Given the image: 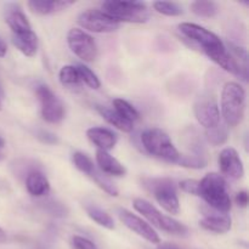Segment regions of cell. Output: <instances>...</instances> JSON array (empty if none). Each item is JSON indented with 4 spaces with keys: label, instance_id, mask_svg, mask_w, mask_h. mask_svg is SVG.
<instances>
[{
    "label": "cell",
    "instance_id": "obj_7",
    "mask_svg": "<svg viewBox=\"0 0 249 249\" xmlns=\"http://www.w3.org/2000/svg\"><path fill=\"white\" fill-rule=\"evenodd\" d=\"M143 186L153 194L156 201L160 207L172 215L180 213V202L178 198L177 189L170 179H145Z\"/></svg>",
    "mask_w": 249,
    "mask_h": 249
},
{
    "label": "cell",
    "instance_id": "obj_39",
    "mask_svg": "<svg viewBox=\"0 0 249 249\" xmlns=\"http://www.w3.org/2000/svg\"><path fill=\"white\" fill-rule=\"evenodd\" d=\"M4 158H5V155L1 152V151H0V162H1V160H4Z\"/></svg>",
    "mask_w": 249,
    "mask_h": 249
},
{
    "label": "cell",
    "instance_id": "obj_13",
    "mask_svg": "<svg viewBox=\"0 0 249 249\" xmlns=\"http://www.w3.org/2000/svg\"><path fill=\"white\" fill-rule=\"evenodd\" d=\"M218 163L223 177L229 178L231 180H240L245 175L242 160L233 147L224 148L219 155Z\"/></svg>",
    "mask_w": 249,
    "mask_h": 249
},
{
    "label": "cell",
    "instance_id": "obj_14",
    "mask_svg": "<svg viewBox=\"0 0 249 249\" xmlns=\"http://www.w3.org/2000/svg\"><path fill=\"white\" fill-rule=\"evenodd\" d=\"M87 136L96 146L97 150L107 151V152L112 150L117 143L116 134L109 129L102 128V126H92V128L88 129Z\"/></svg>",
    "mask_w": 249,
    "mask_h": 249
},
{
    "label": "cell",
    "instance_id": "obj_1",
    "mask_svg": "<svg viewBox=\"0 0 249 249\" xmlns=\"http://www.w3.org/2000/svg\"><path fill=\"white\" fill-rule=\"evenodd\" d=\"M179 31L181 32L185 38L196 44L198 48H201V50L213 62L220 66L224 71L236 75V77L242 78L245 82H247V74L241 70L235 58L231 56V53L226 49L225 44L215 33L199 26V24L190 23V22L179 24Z\"/></svg>",
    "mask_w": 249,
    "mask_h": 249
},
{
    "label": "cell",
    "instance_id": "obj_28",
    "mask_svg": "<svg viewBox=\"0 0 249 249\" xmlns=\"http://www.w3.org/2000/svg\"><path fill=\"white\" fill-rule=\"evenodd\" d=\"M153 9L164 16L169 17H177L181 16L184 14L182 6H180L178 2L174 1H155L153 2Z\"/></svg>",
    "mask_w": 249,
    "mask_h": 249
},
{
    "label": "cell",
    "instance_id": "obj_4",
    "mask_svg": "<svg viewBox=\"0 0 249 249\" xmlns=\"http://www.w3.org/2000/svg\"><path fill=\"white\" fill-rule=\"evenodd\" d=\"M141 142L146 152L168 163H175L180 158V152L173 143L165 131L158 128H151L141 134Z\"/></svg>",
    "mask_w": 249,
    "mask_h": 249
},
{
    "label": "cell",
    "instance_id": "obj_40",
    "mask_svg": "<svg viewBox=\"0 0 249 249\" xmlns=\"http://www.w3.org/2000/svg\"><path fill=\"white\" fill-rule=\"evenodd\" d=\"M0 109H1V101H0Z\"/></svg>",
    "mask_w": 249,
    "mask_h": 249
},
{
    "label": "cell",
    "instance_id": "obj_25",
    "mask_svg": "<svg viewBox=\"0 0 249 249\" xmlns=\"http://www.w3.org/2000/svg\"><path fill=\"white\" fill-rule=\"evenodd\" d=\"M206 139L211 145L221 146L228 141L229 131L226 124H219L212 129L206 130Z\"/></svg>",
    "mask_w": 249,
    "mask_h": 249
},
{
    "label": "cell",
    "instance_id": "obj_31",
    "mask_svg": "<svg viewBox=\"0 0 249 249\" xmlns=\"http://www.w3.org/2000/svg\"><path fill=\"white\" fill-rule=\"evenodd\" d=\"M90 178H91V179L94 180V181L96 182L97 185H99L100 189H102L105 192H107V194H108L109 196H114V197L118 196L119 191H118V189H117V187L114 186L113 182H112L111 180L107 179V178L105 177V175L100 174V173L97 172V170H95V172L92 173L91 175H90Z\"/></svg>",
    "mask_w": 249,
    "mask_h": 249
},
{
    "label": "cell",
    "instance_id": "obj_34",
    "mask_svg": "<svg viewBox=\"0 0 249 249\" xmlns=\"http://www.w3.org/2000/svg\"><path fill=\"white\" fill-rule=\"evenodd\" d=\"M235 201H236V203H237L240 207H243V208H245V207H247V204H248V194H247V191H240V192H238V194L236 195V197H235Z\"/></svg>",
    "mask_w": 249,
    "mask_h": 249
},
{
    "label": "cell",
    "instance_id": "obj_5",
    "mask_svg": "<svg viewBox=\"0 0 249 249\" xmlns=\"http://www.w3.org/2000/svg\"><path fill=\"white\" fill-rule=\"evenodd\" d=\"M102 11L117 22L146 23L150 18V11L142 1H109L102 2Z\"/></svg>",
    "mask_w": 249,
    "mask_h": 249
},
{
    "label": "cell",
    "instance_id": "obj_6",
    "mask_svg": "<svg viewBox=\"0 0 249 249\" xmlns=\"http://www.w3.org/2000/svg\"><path fill=\"white\" fill-rule=\"evenodd\" d=\"M134 209L142 214L143 218L151 224V226L160 229L164 232L175 236H185L187 233V228L180 221L175 220L172 216L160 213L153 204L142 198H135L133 202Z\"/></svg>",
    "mask_w": 249,
    "mask_h": 249
},
{
    "label": "cell",
    "instance_id": "obj_22",
    "mask_svg": "<svg viewBox=\"0 0 249 249\" xmlns=\"http://www.w3.org/2000/svg\"><path fill=\"white\" fill-rule=\"evenodd\" d=\"M88 216L91 219L92 221L97 224V225L102 226V228L107 229V230H114V221L113 218L107 213L106 211L101 209L100 207L95 206V204H90V206L85 207Z\"/></svg>",
    "mask_w": 249,
    "mask_h": 249
},
{
    "label": "cell",
    "instance_id": "obj_16",
    "mask_svg": "<svg viewBox=\"0 0 249 249\" xmlns=\"http://www.w3.org/2000/svg\"><path fill=\"white\" fill-rule=\"evenodd\" d=\"M96 163L104 174L113 175V177H124L126 174L125 167L107 151H96Z\"/></svg>",
    "mask_w": 249,
    "mask_h": 249
},
{
    "label": "cell",
    "instance_id": "obj_8",
    "mask_svg": "<svg viewBox=\"0 0 249 249\" xmlns=\"http://www.w3.org/2000/svg\"><path fill=\"white\" fill-rule=\"evenodd\" d=\"M36 94L40 102L41 117L50 124H57L63 121L66 114L65 105L53 92V90L46 85L36 87Z\"/></svg>",
    "mask_w": 249,
    "mask_h": 249
},
{
    "label": "cell",
    "instance_id": "obj_35",
    "mask_svg": "<svg viewBox=\"0 0 249 249\" xmlns=\"http://www.w3.org/2000/svg\"><path fill=\"white\" fill-rule=\"evenodd\" d=\"M157 249H180L178 246L172 245V243H160Z\"/></svg>",
    "mask_w": 249,
    "mask_h": 249
},
{
    "label": "cell",
    "instance_id": "obj_11",
    "mask_svg": "<svg viewBox=\"0 0 249 249\" xmlns=\"http://www.w3.org/2000/svg\"><path fill=\"white\" fill-rule=\"evenodd\" d=\"M195 117L203 128L212 129L220 124V109L215 97L212 95H202L194 106Z\"/></svg>",
    "mask_w": 249,
    "mask_h": 249
},
{
    "label": "cell",
    "instance_id": "obj_38",
    "mask_svg": "<svg viewBox=\"0 0 249 249\" xmlns=\"http://www.w3.org/2000/svg\"><path fill=\"white\" fill-rule=\"evenodd\" d=\"M5 146V140L0 136V148H2Z\"/></svg>",
    "mask_w": 249,
    "mask_h": 249
},
{
    "label": "cell",
    "instance_id": "obj_17",
    "mask_svg": "<svg viewBox=\"0 0 249 249\" xmlns=\"http://www.w3.org/2000/svg\"><path fill=\"white\" fill-rule=\"evenodd\" d=\"M74 4V1H55V0H31L28 1V7L32 12L38 15H53L62 12Z\"/></svg>",
    "mask_w": 249,
    "mask_h": 249
},
{
    "label": "cell",
    "instance_id": "obj_23",
    "mask_svg": "<svg viewBox=\"0 0 249 249\" xmlns=\"http://www.w3.org/2000/svg\"><path fill=\"white\" fill-rule=\"evenodd\" d=\"M113 109L125 121L131 122L134 123L135 121L140 119V113L138 112V109L133 106V105L129 104L128 101L123 99H114L113 100Z\"/></svg>",
    "mask_w": 249,
    "mask_h": 249
},
{
    "label": "cell",
    "instance_id": "obj_19",
    "mask_svg": "<svg viewBox=\"0 0 249 249\" xmlns=\"http://www.w3.org/2000/svg\"><path fill=\"white\" fill-rule=\"evenodd\" d=\"M12 43L23 55L28 57L36 56L38 51V36L33 31L21 34H12Z\"/></svg>",
    "mask_w": 249,
    "mask_h": 249
},
{
    "label": "cell",
    "instance_id": "obj_32",
    "mask_svg": "<svg viewBox=\"0 0 249 249\" xmlns=\"http://www.w3.org/2000/svg\"><path fill=\"white\" fill-rule=\"evenodd\" d=\"M179 187L184 192L189 195H194V196H198L199 195V181L195 179H186L180 181Z\"/></svg>",
    "mask_w": 249,
    "mask_h": 249
},
{
    "label": "cell",
    "instance_id": "obj_33",
    "mask_svg": "<svg viewBox=\"0 0 249 249\" xmlns=\"http://www.w3.org/2000/svg\"><path fill=\"white\" fill-rule=\"evenodd\" d=\"M72 247L73 249H97L96 245L92 241L83 236H73Z\"/></svg>",
    "mask_w": 249,
    "mask_h": 249
},
{
    "label": "cell",
    "instance_id": "obj_30",
    "mask_svg": "<svg viewBox=\"0 0 249 249\" xmlns=\"http://www.w3.org/2000/svg\"><path fill=\"white\" fill-rule=\"evenodd\" d=\"M78 71V74H79L80 82L84 83L85 85H88L91 89H99L101 87V83H100V79L97 78V75L90 70L89 67L84 65H77L75 66Z\"/></svg>",
    "mask_w": 249,
    "mask_h": 249
},
{
    "label": "cell",
    "instance_id": "obj_24",
    "mask_svg": "<svg viewBox=\"0 0 249 249\" xmlns=\"http://www.w3.org/2000/svg\"><path fill=\"white\" fill-rule=\"evenodd\" d=\"M190 9L194 12L196 16L198 17H206V18H211L214 17L219 11L218 5L214 1H203V0H197L190 5Z\"/></svg>",
    "mask_w": 249,
    "mask_h": 249
},
{
    "label": "cell",
    "instance_id": "obj_10",
    "mask_svg": "<svg viewBox=\"0 0 249 249\" xmlns=\"http://www.w3.org/2000/svg\"><path fill=\"white\" fill-rule=\"evenodd\" d=\"M78 24L82 28L94 33H112L119 28L121 23L112 18L102 10L89 9L78 16Z\"/></svg>",
    "mask_w": 249,
    "mask_h": 249
},
{
    "label": "cell",
    "instance_id": "obj_21",
    "mask_svg": "<svg viewBox=\"0 0 249 249\" xmlns=\"http://www.w3.org/2000/svg\"><path fill=\"white\" fill-rule=\"evenodd\" d=\"M6 23L11 29L12 34H21L32 31L28 18L21 10H12L6 15Z\"/></svg>",
    "mask_w": 249,
    "mask_h": 249
},
{
    "label": "cell",
    "instance_id": "obj_37",
    "mask_svg": "<svg viewBox=\"0 0 249 249\" xmlns=\"http://www.w3.org/2000/svg\"><path fill=\"white\" fill-rule=\"evenodd\" d=\"M7 241V235L1 228H0V243H5Z\"/></svg>",
    "mask_w": 249,
    "mask_h": 249
},
{
    "label": "cell",
    "instance_id": "obj_26",
    "mask_svg": "<svg viewBox=\"0 0 249 249\" xmlns=\"http://www.w3.org/2000/svg\"><path fill=\"white\" fill-rule=\"evenodd\" d=\"M58 78H60L61 84L65 85V87H78L82 83L79 74H78L77 67L72 65L63 66L58 73Z\"/></svg>",
    "mask_w": 249,
    "mask_h": 249
},
{
    "label": "cell",
    "instance_id": "obj_15",
    "mask_svg": "<svg viewBox=\"0 0 249 249\" xmlns=\"http://www.w3.org/2000/svg\"><path fill=\"white\" fill-rule=\"evenodd\" d=\"M231 218L228 214H211L206 215L199 220V226L203 230L209 232L216 233V235H224L231 230Z\"/></svg>",
    "mask_w": 249,
    "mask_h": 249
},
{
    "label": "cell",
    "instance_id": "obj_12",
    "mask_svg": "<svg viewBox=\"0 0 249 249\" xmlns=\"http://www.w3.org/2000/svg\"><path fill=\"white\" fill-rule=\"evenodd\" d=\"M118 216L122 223L129 230L135 232L136 235L142 237L143 240H146L150 243H153V245H160V237L157 233V231L147 221L141 219L140 216H138L136 214H133L131 212L126 211V209H119Z\"/></svg>",
    "mask_w": 249,
    "mask_h": 249
},
{
    "label": "cell",
    "instance_id": "obj_20",
    "mask_svg": "<svg viewBox=\"0 0 249 249\" xmlns=\"http://www.w3.org/2000/svg\"><path fill=\"white\" fill-rule=\"evenodd\" d=\"M96 109L97 112L104 117V119L107 122V123L113 125L114 128H117L118 130L123 131V133H131V131H133L134 123L122 118V117L114 111V109L108 108V107H105V106H96Z\"/></svg>",
    "mask_w": 249,
    "mask_h": 249
},
{
    "label": "cell",
    "instance_id": "obj_36",
    "mask_svg": "<svg viewBox=\"0 0 249 249\" xmlns=\"http://www.w3.org/2000/svg\"><path fill=\"white\" fill-rule=\"evenodd\" d=\"M7 51V46L6 44L4 43V41L0 39V57H2V56H5V53H6Z\"/></svg>",
    "mask_w": 249,
    "mask_h": 249
},
{
    "label": "cell",
    "instance_id": "obj_29",
    "mask_svg": "<svg viewBox=\"0 0 249 249\" xmlns=\"http://www.w3.org/2000/svg\"><path fill=\"white\" fill-rule=\"evenodd\" d=\"M177 164L180 167L185 168H191V169H202V168L207 167L208 160H207L206 156H199V155H180L179 160Z\"/></svg>",
    "mask_w": 249,
    "mask_h": 249
},
{
    "label": "cell",
    "instance_id": "obj_27",
    "mask_svg": "<svg viewBox=\"0 0 249 249\" xmlns=\"http://www.w3.org/2000/svg\"><path fill=\"white\" fill-rule=\"evenodd\" d=\"M72 160H73V164H74V167L77 168L79 172H82L83 174L88 175V177H90V175L96 170L92 160L89 157V156L85 155V153L83 152L73 153Z\"/></svg>",
    "mask_w": 249,
    "mask_h": 249
},
{
    "label": "cell",
    "instance_id": "obj_9",
    "mask_svg": "<svg viewBox=\"0 0 249 249\" xmlns=\"http://www.w3.org/2000/svg\"><path fill=\"white\" fill-rule=\"evenodd\" d=\"M67 43L71 51L80 60L85 61V62H92L96 60L97 53H99L96 43H95L94 38L83 29H70L67 34Z\"/></svg>",
    "mask_w": 249,
    "mask_h": 249
},
{
    "label": "cell",
    "instance_id": "obj_2",
    "mask_svg": "<svg viewBox=\"0 0 249 249\" xmlns=\"http://www.w3.org/2000/svg\"><path fill=\"white\" fill-rule=\"evenodd\" d=\"M199 197L204 199L212 208L219 213L226 214L231 211V198L228 191V184L223 175L209 173L199 181Z\"/></svg>",
    "mask_w": 249,
    "mask_h": 249
},
{
    "label": "cell",
    "instance_id": "obj_18",
    "mask_svg": "<svg viewBox=\"0 0 249 249\" xmlns=\"http://www.w3.org/2000/svg\"><path fill=\"white\" fill-rule=\"evenodd\" d=\"M26 187L33 197H43L50 192V182L48 178L38 170L28 173L26 178Z\"/></svg>",
    "mask_w": 249,
    "mask_h": 249
},
{
    "label": "cell",
    "instance_id": "obj_3",
    "mask_svg": "<svg viewBox=\"0 0 249 249\" xmlns=\"http://www.w3.org/2000/svg\"><path fill=\"white\" fill-rule=\"evenodd\" d=\"M246 111V90L236 82H228L221 91V113L226 126L235 128L243 121Z\"/></svg>",
    "mask_w": 249,
    "mask_h": 249
}]
</instances>
